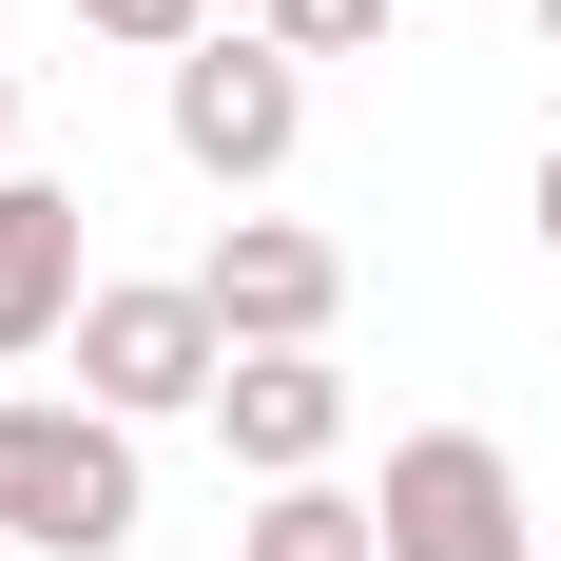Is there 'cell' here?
<instances>
[{
  "label": "cell",
  "instance_id": "cell-5",
  "mask_svg": "<svg viewBox=\"0 0 561 561\" xmlns=\"http://www.w3.org/2000/svg\"><path fill=\"white\" fill-rule=\"evenodd\" d=\"M194 290H214V330H232V348H330L348 252H330L310 214H232L214 252H194Z\"/></svg>",
  "mask_w": 561,
  "mask_h": 561
},
{
  "label": "cell",
  "instance_id": "cell-12",
  "mask_svg": "<svg viewBox=\"0 0 561 561\" xmlns=\"http://www.w3.org/2000/svg\"><path fill=\"white\" fill-rule=\"evenodd\" d=\"M0 156H20V78H0Z\"/></svg>",
  "mask_w": 561,
  "mask_h": 561
},
{
  "label": "cell",
  "instance_id": "cell-6",
  "mask_svg": "<svg viewBox=\"0 0 561 561\" xmlns=\"http://www.w3.org/2000/svg\"><path fill=\"white\" fill-rule=\"evenodd\" d=\"M214 446L252 465V484H330V446H348V368H330V348H232Z\"/></svg>",
  "mask_w": 561,
  "mask_h": 561
},
{
  "label": "cell",
  "instance_id": "cell-10",
  "mask_svg": "<svg viewBox=\"0 0 561 561\" xmlns=\"http://www.w3.org/2000/svg\"><path fill=\"white\" fill-rule=\"evenodd\" d=\"M78 20H98V39H136V58H194V39H214V0H78Z\"/></svg>",
  "mask_w": 561,
  "mask_h": 561
},
{
  "label": "cell",
  "instance_id": "cell-8",
  "mask_svg": "<svg viewBox=\"0 0 561 561\" xmlns=\"http://www.w3.org/2000/svg\"><path fill=\"white\" fill-rule=\"evenodd\" d=\"M232 561H388V523L348 504V484H272V504L232 523Z\"/></svg>",
  "mask_w": 561,
  "mask_h": 561
},
{
  "label": "cell",
  "instance_id": "cell-13",
  "mask_svg": "<svg viewBox=\"0 0 561 561\" xmlns=\"http://www.w3.org/2000/svg\"><path fill=\"white\" fill-rule=\"evenodd\" d=\"M542 39H561V0H542Z\"/></svg>",
  "mask_w": 561,
  "mask_h": 561
},
{
  "label": "cell",
  "instance_id": "cell-14",
  "mask_svg": "<svg viewBox=\"0 0 561 561\" xmlns=\"http://www.w3.org/2000/svg\"><path fill=\"white\" fill-rule=\"evenodd\" d=\"M0 561H20V542H0Z\"/></svg>",
  "mask_w": 561,
  "mask_h": 561
},
{
  "label": "cell",
  "instance_id": "cell-7",
  "mask_svg": "<svg viewBox=\"0 0 561 561\" xmlns=\"http://www.w3.org/2000/svg\"><path fill=\"white\" fill-rule=\"evenodd\" d=\"M78 310H98L78 290V194L58 174H0V368L20 348H78Z\"/></svg>",
  "mask_w": 561,
  "mask_h": 561
},
{
  "label": "cell",
  "instance_id": "cell-4",
  "mask_svg": "<svg viewBox=\"0 0 561 561\" xmlns=\"http://www.w3.org/2000/svg\"><path fill=\"white\" fill-rule=\"evenodd\" d=\"M290 136H310V78H290V39H194L174 58V156L214 174V194H272Z\"/></svg>",
  "mask_w": 561,
  "mask_h": 561
},
{
  "label": "cell",
  "instance_id": "cell-1",
  "mask_svg": "<svg viewBox=\"0 0 561 561\" xmlns=\"http://www.w3.org/2000/svg\"><path fill=\"white\" fill-rule=\"evenodd\" d=\"M0 542L20 561H116L136 542V426H116V407L0 388Z\"/></svg>",
  "mask_w": 561,
  "mask_h": 561
},
{
  "label": "cell",
  "instance_id": "cell-2",
  "mask_svg": "<svg viewBox=\"0 0 561 561\" xmlns=\"http://www.w3.org/2000/svg\"><path fill=\"white\" fill-rule=\"evenodd\" d=\"M232 388V330H214V290L194 272H136L78 310V407H116V426H174V407H214Z\"/></svg>",
  "mask_w": 561,
  "mask_h": 561
},
{
  "label": "cell",
  "instance_id": "cell-11",
  "mask_svg": "<svg viewBox=\"0 0 561 561\" xmlns=\"http://www.w3.org/2000/svg\"><path fill=\"white\" fill-rule=\"evenodd\" d=\"M542 252H561V156H542Z\"/></svg>",
  "mask_w": 561,
  "mask_h": 561
},
{
  "label": "cell",
  "instance_id": "cell-3",
  "mask_svg": "<svg viewBox=\"0 0 561 561\" xmlns=\"http://www.w3.org/2000/svg\"><path fill=\"white\" fill-rule=\"evenodd\" d=\"M368 523H388V561H542V523H523V465L484 446V426H407Z\"/></svg>",
  "mask_w": 561,
  "mask_h": 561
},
{
  "label": "cell",
  "instance_id": "cell-9",
  "mask_svg": "<svg viewBox=\"0 0 561 561\" xmlns=\"http://www.w3.org/2000/svg\"><path fill=\"white\" fill-rule=\"evenodd\" d=\"M252 39H290V58H368V39H388V0H272Z\"/></svg>",
  "mask_w": 561,
  "mask_h": 561
}]
</instances>
